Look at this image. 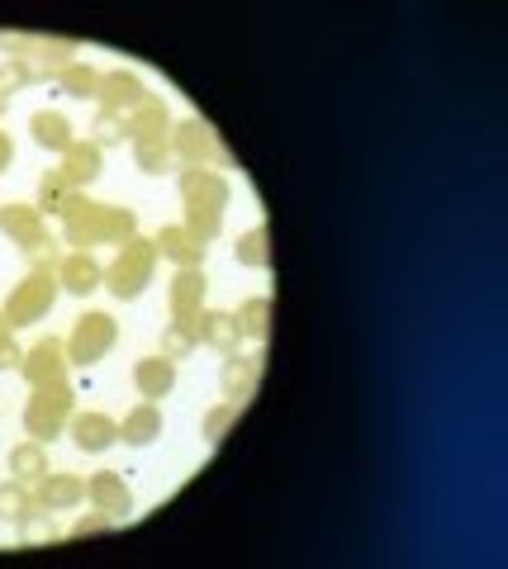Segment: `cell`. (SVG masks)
<instances>
[{"label":"cell","instance_id":"cell-18","mask_svg":"<svg viewBox=\"0 0 508 569\" xmlns=\"http://www.w3.org/2000/svg\"><path fill=\"white\" fill-rule=\"evenodd\" d=\"M72 62H77V43L72 39H39V43H33V52H29L33 81H58Z\"/></svg>","mask_w":508,"mask_h":569},{"label":"cell","instance_id":"cell-27","mask_svg":"<svg viewBox=\"0 0 508 569\" xmlns=\"http://www.w3.org/2000/svg\"><path fill=\"white\" fill-rule=\"evenodd\" d=\"M10 475L20 479V485H39L48 475V456H43V441H20V447H10Z\"/></svg>","mask_w":508,"mask_h":569},{"label":"cell","instance_id":"cell-11","mask_svg":"<svg viewBox=\"0 0 508 569\" xmlns=\"http://www.w3.org/2000/svg\"><path fill=\"white\" fill-rule=\"evenodd\" d=\"M86 498H91L100 512H110L114 522L133 512V489L119 479V470H96L91 479H86Z\"/></svg>","mask_w":508,"mask_h":569},{"label":"cell","instance_id":"cell-42","mask_svg":"<svg viewBox=\"0 0 508 569\" xmlns=\"http://www.w3.org/2000/svg\"><path fill=\"white\" fill-rule=\"evenodd\" d=\"M14 167V142H10V133L0 129V176H6Z\"/></svg>","mask_w":508,"mask_h":569},{"label":"cell","instance_id":"cell-17","mask_svg":"<svg viewBox=\"0 0 508 569\" xmlns=\"http://www.w3.org/2000/svg\"><path fill=\"white\" fill-rule=\"evenodd\" d=\"M124 119H129V142H162V138H171L167 100H157L152 91H148V100L138 104L133 114H124Z\"/></svg>","mask_w":508,"mask_h":569},{"label":"cell","instance_id":"cell-34","mask_svg":"<svg viewBox=\"0 0 508 569\" xmlns=\"http://www.w3.org/2000/svg\"><path fill=\"white\" fill-rule=\"evenodd\" d=\"M181 228H190L205 247L215 242L219 233H223V213H215V209H200V204H186V219H181Z\"/></svg>","mask_w":508,"mask_h":569},{"label":"cell","instance_id":"cell-43","mask_svg":"<svg viewBox=\"0 0 508 569\" xmlns=\"http://www.w3.org/2000/svg\"><path fill=\"white\" fill-rule=\"evenodd\" d=\"M6 104H10V100H6V96H0V119H6Z\"/></svg>","mask_w":508,"mask_h":569},{"label":"cell","instance_id":"cell-22","mask_svg":"<svg viewBox=\"0 0 508 569\" xmlns=\"http://www.w3.org/2000/svg\"><path fill=\"white\" fill-rule=\"evenodd\" d=\"M200 347H215L219 356H233L242 347V328L229 309H205L200 313Z\"/></svg>","mask_w":508,"mask_h":569},{"label":"cell","instance_id":"cell-7","mask_svg":"<svg viewBox=\"0 0 508 569\" xmlns=\"http://www.w3.org/2000/svg\"><path fill=\"white\" fill-rule=\"evenodd\" d=\"M143 100H148V86H143V77H138V71H129V67L100 71L96 104H100L104 114H133Z\"/></svg>","mask_w":508,"mask_h":569},{"label":"cell","instance_id":"cell-1","mask_svg":"<svg viewBox=\"0 0 508 569\" xmlns=\"http://www.w3.org/2000/svg\"><path fill=\"white\" fill-rule=\"evenodd\" d=\"M62 238L72 242L77 252H86V247H96V242L124 247L129 238H138V213L124 204H100L91 194L72 190L62 204Z\"/></svg>","mask_w":508,"mask_h":569},{"label":"cell","instance_id":"cell-33","mask_svg":"<svg viewBox=\"0 0 508 569\" xmlns=\"http://www.w3.org/2000/svg\"><path fill=\"white\" fill-rule=\"evenodd\" d=\"M67 194H72V181H67V176H62L58 167L39 176V213H62Z\"/></svg>","mask_w":508,"mask_h":569},{"label":"cell","instance_id":"cell-25","mask_svg":"<svg viewBox=\"0 0 508 569\" xmlns=\"http://www.w3.org/2000/svg\"><path fill=\"white\" fill-rule=\"evenodd\" d=\"M196 347H200V313L196 318H171V323L162 328V342H157V351H162L167 361H186Z\"/></svg>","mask_w":508,"mask_h":569},{"label":"cell","instance_id":"cell-40","mask_svg":"<svg viewBox=\"0 0 508 569\" xmlns=\"http://www.w3.org/2000/svg\"><path fill=\"white\" fill-rule=\"evenodd\" d=\"M33 43H39L33 33H6L0 29V58H29Z\"/></svg>","mask_w":508,"mask_h":569},{"label":"cell","instance_id":"cell-24","mask_svg":"<svg viewBox=\"0 0 508 569\" xmlns=\"http://www.w3.org/2000/svg\"><path fill=\"white\" fill-rule=\"evenodd\" d=\"M162 437V413H157V403H138L124 413V422H119V441L124 447H152V441Z\"/></svg>","mask_w":508,"mask_h":569},{"label":"cell","instance_id":"cell-41","mask_svg":"<svg viewBox=\"0 0 508 569\" xmlns=\"http://www.w3.org/2000/svg\"><path fill=\"white\" fill-rule=\"evenodd\" d=\"M20 361H24V351H20V342H14V332L0 323V370H20Z\"/></svg>","mask_w":508,"mask_h":569},{"label":"cell","instance_id":"cell-3","mask_svg":"<svg viewBox=\"0 0 508 569\" xmlns=\"http://www.w3.org/2000/svg\"><path fill=\"white\" fill-rule=\"evenodd\" d=\"M58 276L52 271H24V280L6 295V309H0V323L6 328H29V323H43L48 309L58 305Z\"/></svg>","mask_w":508,"mask_h":569},{"label":"cell","instance_id":"cell-13","mask_svg":"<svg viewBox=\"0 0 508 569\" xmlns=\"http://www.w3.org/2000/svg\"><path fill=\"white\" fill-rule=\"evenodd\" d=\"M257 380H261V356H238V351L223 356V366H219V389H223V399H229V403L242 408V399H252Z\"/></svg>","mask_w":508,"mask_h":569},{"label":"cell","instance_id":"cell-12","mask_svg":"<svg viewBox=\"0 0 508 569\" xmlns=\"http://www.w3.org/2000/svg\"><path fill=\"white\" fill-rule=\"evenodd\" d=\"M67 432H72L77 451L100 456V451H110L114 441H119V422H114L110 413H72V422H67Z\"/></svg>","mask_w":508,"mask_h":569},{"label":"cell","instance_id":"cell-28","mask_svg":"<svg viewBox=\"0 0 508 569\" xmlns=\"http://www.w3.org/2000/svg\"><path fill=\"white\" fill-rule=\"evenodd\" d=\"M33 508H39V498L29 493V485H20V479H10V485H0V522L20 527Z\"/></svg>","mask_w":508,"mask_h":569},{"label":"cell","instance_id":"cell-9","mask_svg":"<svg viewBox=\"0 0 508 569\" xmlns=\"http://www.w3.org/2000/svg\"><path fill=\"white\" fill-rule=\"evenodd\" d=\"M177 186H181V204H200V209H215V213L229 209V176L205 171V167H186V171H177Z\"/></svg>","mask_w":508,"mask_h":569},{"label":"cell","instance_id":"cell-23","mask_svg":"<svg viewBox=\"0 0 508 569\" xmlns=\"http://www.w3.org/2000/svg\"><path fill=\"white\" fill-rule=\"evenodd\" d=\"M29 138L39 142L43 152H67L77 142V129H72V119L58 114V110H39L29 119Z\"/></svg>","mask_w":508,"mask_h":569},{"label":"cell","instance_id":"cell-5","mask_svg":"<svg viewBox=\"0 0 508 569\" xmlns=\"http://www.w3.org/2000/svg\"><path fill=\"white\" fill-rule=\"evenodd\" d=\"M114 337H119V323H114L110 313H100V309L81 313L77 323H72V332H67V361H72V366L104 361V351L114 347Z\"/></svg>","mask_w":508,"mask_h":569},{"label":"cell","instance_id":"cell-20","mask_svg":"<svg viewBox=\"0 0 508 569\" xmlns=\"http://www.w3.org/2000/svg\"><path fill=\"white\" fill-rule=\"evenodd\" d=\"M133 385L143 399H167L171 389H177V361H167L162 351L157 356H143V361L133 366Z\"/></svg>","mask_w":508,"mask_h":569},{"label":"cell","instance_id":"cell-8","mask_svg":"<svg viewBox=\"0 0 508 569\" xmlns=\"http://www.w3.org/2000/svg\"><path fill=\"white\" fill-rule=\"evenodd\" d=\"M67 342H58V337H39L29 351H24V361H20V376L39 389V385H67Z\"/></svg>","mask_w":508,"mask_h":569},{"label":"cell","instance_id":"cell-38","mask_svg":"<svg viewBox=\"0 0 508 569\" xmlns=\"http://www.w3.org/2000/svg\"><path fill=\"white\" fill-rule=\"evenodd\" d=\"M58 261H62V252H58V242H52V238L24 247V266H29V271H52V276H58Z\"/></svg>","mask_w":508,"mask_h":569},{"label":"cell","instance_id":"cell-16","mask_svg":"<svg viewBox=\"0 0 508 569\" xmlns=\"http://www.w3.org/2000/svg\"><path fill=\"white\" fill-rule=\"evenodd\" d=\"M157 257H167V261H177L181 271L186 266H205V252L209 247L190 233V228H181V223H167V228H157Z\"/></svg>","mask_w":508,"mask_h":569},{"label":"cell","instance_id":"cell-4","mask_svg":"<svg viewBox=\"0 0 508 569\" xmlns=\"http://www.w3.org/2000/svg\"><path fill=\"white\" fill-rule=\"evenodd\" d=\"M72 413H77L72 385H39V389L29 395V403H24V432L48 447L52 437H62V432H67Z\"/></svg>","mask_w":508,"mask_h":569},{"label":"cell","instance_id":"cell-39","mask_svg":"<svg viewBox=\"0 0 508 569\" xmlns=\"http://www.w3.org/2000/svg\"><path fill=\"white\" fill-rule=\"evenodd\" d=\"M104 531H114V518L110 512H86V518L72 522V541H86V537H104Z\"/></svg>","mask_w":508,"mask_h":569},{"label":"cell","instance_id":"cell-30","mask_svg":"<svg viewBox=\"0 0 508 569\" xmlns=\"http://www.w3.org/2000/svg\"><path fill=\"white\" fill-rule=\"evenodd\" d=\"M233 257L242 266H252V271H267V266H271V233H267V228H248V233L238 238Z\"/></svg>","mask_w":508,"mask_h":569},{"label":"cell","instance_id":"cell-32","mask_svg":"<svg viewBox=\"0 0 508 569\" xmlns=\"http://www.w3.org/2000/svg\"><path fill=\"white\" fill-rule=\"evenodd\" d=\"M91 142L104 152V148H119V142H129V119L124 114H104V110H96V119H91Z\"/></svg>","mask_w":508,"mask_h":569},{"label":"cell","instance_id":"cell-36","mask_svg":"<svg viewBox=\"0 0 508 569\" xmlns=\"http://www.w3.org/2000/svg\"><path fill=\"white\" fill-rule=\"evenodd\" d=\"M24 86H33V67L29 58H0V96H14V91H24Z\"/></svg>","mask_w":508,"mask_h":569},{"label":"cell","instance_id":"cell-15","mask_svg":"<svg viewBox=\"0 0 508 569\" xmlns=\"http://www.w3.org/2000/svg\"><path fill=\"white\" fill-rule=\"evenodd\" d=\"M58 284H62L67 295L86 299V295H96L100 284H104V266H100L91 252H72V257L58 261Z\"/></svg>","mask_w":508,"mask_h":569},{"label":"cell","instance_id":"cell-14","mask_svg":"<svg viewBox=\"0 0 508 569\" xmlns=\"http://www.w3.org/2000/svg\"><path fill=\"white\" fill-rule=\"evenodd\" d=\"M0 233L20 247V252H24V247H33V242H43L48 228H43L39 204H0Z\"/></svg>","mask_w":508,"mask_h":569},{"label":"cell","instance_id":"cell-37","mask_svg":"<svg viewBox=\"0 0 508 569\" xmlns=\"http://www.w3.org/2000/svg\"><path fill=\"white\" fill-rule=\"evenodd\" d=\"M14 531H20V541H24V546H48V541H58V531H52V522H48V508H43V503L33 508L29 518H24L20 527H14Z\"/></svg>","mask_w":508,"mask_h":569},{"label":"cell","instance_id":"cell-10","mask_svg":"<svg viewBox=\"0 0 508 569\" xmlns=\"http://www.w3.org/2000/svg\"><path fill=\"white\" fill-rule=\"evenodd\" d=\"M205 295H209L205 266H186V271H177V276H171V290H167L171 318H196V313H205Z\"/></svg>","mask_w":508,"mask_h":569},{"label":"cell","instance_id":"cell-6","mask_svg":"<svg viewBox=\"0 0 508 569\" xmlns=\"http://www.w3.org/2000/svg\"><path fill=\"white\" fill-rule=\"evenodd\" d=\"M171 152L181 157L186 167H205V162H219V167H233V152L229 148H219V138L215 129H209L205 119H181L177 129H171Z\"/></svg>","mask_w":508,"mask_h":569},{"label":"cell","instance_id":"cell-31","mask_svg":"<svg viewBox=\"0 0 508 569\" xmlns=\"http://www.w3.org/2000/svg\"><path fill=\"white\" fill-rule=\"evenodd\" d=\"M171 138H162V142H133V167L143 171V176H167L171 171Z\"/></svg>","mask_w":508,"mask_h":569},{"label":"cell","instance_id":"cell-19","mask_svg":"<svg viewBox=\"0 0 508 569\" xmlns=\"http://www.w3.org/2000/svg\"><path fill=\"white\" fill-rule=\"evenodd\" d=\"M100 167H104V152L96 148L91 138H81V142H72V148L62 152V176L72 181V190H86L91 181H100Z\"/></svg>","mask_w":508,"mask_h":569},{"label":"cell","instance_id":"cell-26","mask_svg":"<svg viewBox=\"0 0 508 569\" xmlns=\"http://www.w3.org/2000/svg\"><path fill=\"white\" fill-rule=\"evenodd\" d=\"M238 328H242V342H267V337H271V318H276V305H271V299H248V305H242L238 313Z\"/></svg>","mask_w":508,"mask_h":569},{"label":"cell","instance_id":"cell-2","mask_svg":"<svg viewBox=\"0 0 508 569\" xmlns=\"http://www.w3.org/2000/svg\"><path fill=\"white\" fill-rule=\"evenodd\" d=\"M152 271H157V242L129 238L119 247V257L110 261V271H104V290H110L119 305H133V299H143V290L152 284Z\"/></svg>","mask_w":508,"mask_h":569},{"label":"cell","instance_id":"cell-29","mask_svg":"<svg viewBox=\"0 0 508 569\" xmlns=\"http://www.w3.org/2000/svg\"><path fill=\"white\" fill-rule=\"evenodd\" d=\"M58 86H62V96H72V100H96V91H100V71L91 67V62H72L58 77Z\"/></svg>","mask_w":508,"mask_h":569},{"label":"cell","instance_id":"cell-21","mask_svg":"<svg viewBox=\"0 0 508 569\" xmlns=\"http://www.w3.org/2000/svg\"><path fill=\"white\" fill-rule=\"evenodd\" d=\"M39 503L48 508V512H72V508H81V498H86V479L81 475H43L39 479Z\"/></svg>","mask_w":508,"mask_h":569},{"label":"cell","instance_id":"cell-35","mask_svg":"<svg viewBox=\"0 0 508 569\" xmlns=\"http://www.w3.org/2000/svg\"><path fill=\"white\" fill-rule=\"evenodd\" d=\"M233 427H238V403H219V408H209V413H205V427H200V432H205L209 447H219V441L229 437Z\"/></svg>","mask_w":508,"mask_h":569}]
</instances>
